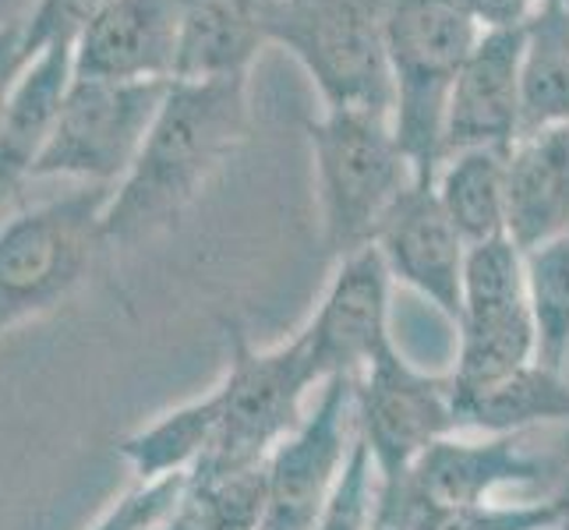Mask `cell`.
Listing matches in <instances>:
<instances>
[{"instance_id":"cell-19","label":"cell","mask_w":569,"mask_h":530,"mask_svg":"<svg viewBox=\"0 0 569 530\" xmlns=\"http://www.w3.org/2000/svg\"><path fill=\"white\" fill-rule=\"evenodd\" d=\"M272 0H181L178 78H238L269 43Z\"/></svg>"},{"instance_id":"cell-4","label":"cell","mask_w":569,"mask_h":530,"mask_svg":"<svg viewBox=\"0 0 569 530\" xmlns=\"http://www.w3.org/2000/svg\"><path fill=\"white\" fill-rule=\"evenodd\" d=\"M481 39L457 0H389L386 57L392 74V131L418 184H436L449 92Z\"/></svg>"},{"instance_id":"cell-23","label":"cell","mask_w":569,"mask_h":530,"mask_svg":"<svg viewBox=\"0 0 569 530\" xmlns=\"http://www.w3.org/2000/svg\"><path fill=\"white\" fill-rule=\"evenodd\" d=\"M266 517V463L233 474H191L173 506L181 530H259Z\"/></svg>"},{"instance_id":"cell-16","label":"cell","mask_w":569,"mask_h":530,"mask_svg":"<svg viewBox=\"0 0 569 530\" xmlns=\"http://www.w3.org/2000/svg\"><path fill=\"white\" fill-rule=\"evenodd\" d=\"M71 53L74 47L64 43H53L39 53L18 82L4 117H0V220L11 212L22 184L32 181L39 156L50 142L64 92L74 78Z\"/></svg>"},{"instance_id":"cell-9","label":"cell","mask_w":569,"mask_h":530,"mask_svg":"<svg viewBox=\"0 0 569 530\" xmlns=\"http://www.w3.org/2000/svg\"><path fill=\"white\" fill-rule=\"evenodd\" d=\"M355 407L379 488L397 484L431 446L460 431L453 376L418 368L397 343L355 379Z\"/></svg>"},{"instance_id":"cell-24","label":"cell","mask_w":569,"mask_h":530,"mask_svg":"<svg viewBox=\"0 0 569 530\" xmlns=\"http://www.w3.org/2000/svg\"><path fill=\"white\" fill-rule=\"evenodd\" d=\"M527 290L538 322V361L566 368L569 358V230L523 251Z\"/></svg>"},{"instance_id":"cell-2","label":"cell","mask_w":569,"mask_h":530,"mask_svg":"<svg viewBox=\"0 0 569 530\" xmlns=\"http://www.w3.org/2000/svg\"><path fill=\"white\" fill-rule=\"evenodd\" d=\"M322 216V244L332 259L376 244L382 223L418 173L400 149L392 117L376 110H322L308 124Z\"/></svg>"},{"instance_id":"cell-33","label":"cell","mask_w":569,"mask_h":530,"mask_svg":"<svg viewBox=\"0 0 569 530\" xmlns=\"http://www.w3.org/2000/svg\"><path fill=\"white\" fill-rule=\"evenodd\" d=\"M552 4H559V8H566V11H569V0H552Z\"/></svg>"},{"instance_id":"cell-12","label":"cell","mask_w":569,"mask_h":530,"mask_svg":"<svg viewBox=\"0 0 569 530\" xmlns=\"http://www.w3.org/2000/svg\"><path fill=\"white\" fill-rule=\"evenodd\" d=\"M392 277L376 244L337 262L311 319L298 329L311 371L329 379H358L379 353L397 343L389 329Z\"/></svg>"},{"instance_id":"cell-32","label":"cell","mask_w":569,"mask_h":530,"mask_svg":"<svg viewBox=\"0 0 569 530\" xmlns=\"http://www.w3.org/2000/svg\"><path fill=\"white\" fill-rule=\"evenodd\" d=\"M371 530H392L389 523H382V520H376V527H371Z\"/></svg>"},{"instance_id":"cell-31","label":"cell","mask_w":569,"mask_h":530,"mask_svg":"<svg viewBox=\"0 0 569 530\" xmlns=\"http://www.w3.org/2000/svg\"><path fill=\"white\" fill-rule=\"evenodd\" d=\"M552 502H556V527L552 530H569V470L552 492Z\"/></svg>"},{"instance_id":"cell-17","label":"cell","mask_w":569,"mask_h":530,"mask_svg":"<svg viewBox=\"0 0 569 530\" xmlns=\"http://www.w3.org/2000/svg\"><path fill=\"white\" fill-rule=\"evenodd\" d=\"M569 230V124L523 134L509 152V227L520 251Z\"/></svg>"},{"instance_id":"cell-28","label":"cell","mask_w":569,"mask_h":530,"mask_svg":"<svg viewBox=\"0 0 569 530\" xmlns=\"http://www.w3.org/2000/svg\"><path fill=\"white\" fill-rule=\"evenodd\" d=\"M188 478H170V481H152V484H139L131 492L113 502L107 513L92 523V530H146L156 520H163L173 506H178L181 492H184Z\"/></svg>"},{"instance_id":"cell-30","label":"cell","mask_w":569,"mask_h":530,"mask_svg":"<svg viewBox=\"0 0 569 530\" xmlns=\"http://www.w3.org/2000/svg\"><path fill=\"white\" fill-rule=\"evenodd\" d=\"M457 4L481 32H509L531 26L545 0H457Z\"/></svg>"},{"instance_id":"cell-20","label":"cell","mask_w":569,"mask_h":530,"mask_svg":"<svg viewBox=\"0 0 569 530\" xmlns=\"http://www.w3.org/2000/svg\"><path fill=\"white\" fill-rule=\"evenodd\" d=\"M220 424H223V403L212 386L202 397L184 400L181 407L163 410L149 424L128 431L117 442V453L131 467L139 484L191 478L216 449Z\"/></svg>"},{"instance_id":"cell-29","label":"cell","mask_w":569,"mask_h":530,"mask_svg":"<svg viewBox=\"0 0 569 530\" xmlns=\"http://www.w3.org/2000/svg\"><path fill=\"white\" fill-rule=\"evenodd\" d=\"M36 50L29 43V29H26V14L22 18H11V22L0 26V117H4L11 96L22 82V74L32 68L36 61Z\"/></svg>"},{"instance_id":"cell-11","label":"cell","mask_w":569,"mask_h":530,"mask_svg":"<svg viewBox=\"0 0 569 530\" xmlns=\"http://www.w3.org/2000/svg\"><path fill=\"white\" fill-rule=\"evenodd\" d=\"M358 446L355 379H329L301 424L266 460V517L259 530H311L337 492Z\"/></svg>"},{"instance_id":"cell-13","label":"cell","mask_w":569,"mask_h":530,"mask_svg":"<svg viewBox=\"0 0 569 530\" xmlns=\"http://www.w3.org/2000/svg\"><path fill=\"white\" fill-rule=\"evenodd\" d=\"M376 251L392 283L415 290L457 326L470 244L442 209L436 184H415L382 223Z\"/></svg>"},{"instance_id":"cell-21","label":"cell","mask_w":569,"mask_h":530,"mask_svg":"<svg viewBox=\"0 0 569 530\" xmlns=\"http://www.w3.org/2000/svg\"><path fill=\"white\" fill-rule=\"evenodd\" d=\"M509 152L463 149L446 156L436 173V194L467 244L509 238Z\"/></svg>"},{"instance_id":"cell-27","label":"cell","mask_w":569,"mask_h":530,"mask_svg":"<svg viewBox=\"0 0 569 530\" xmlns=\"http://www.w3.org/2000/svg\"><path fill=\"white\" fill-rule=\"evenodd\" d=\"M110 0H32L26 14L29 43L36 53H43L53 43L74 47V39L100 14Z\"/></svg>"},{"instance_id":"cell-3","label":"cell","mask_w":569,"mask_h":530,"mask_svg":"<svg viewBox=\"0 0 569 530\" xmlns=\"http://www.w3.org/2000/svg\"><path fill=\"white\" fill-rule=\"evenodd\" d=\"M113 188L74 184L0 220V337L61 308L107 251L103 209Z\"/></svg>"},{"instance_id":"cell-7","label":"cell","mask_w":569,"mask_h":530,"mask_svg":"<svg viewBox=\"0 0 569 530\" xmlns=\"http://www.w3.org/2000/svg\"><path fill=\"white\" fill-rule=\"evenodd\" d=\"M527 439L531 436L457 431L436 442L397 484L379 488V520L392 530H407L428 509L481 506L506 488L562 481L569 457L541 453L527 446Z\"/></svg>"},{"instance_id":"cell-26","label":"cell","mask_w":569,"mask_h":530,"mask_svg":"<svg viewBox=\"0 0 569 530\" xmlns=\"http://www.w3.org/2000/svg\"><path fill=\"white\" fill-rule=\"evenodd\" d=\"M379 520V474L358 436L355 453L311 530H371Z\"/></svg>"},{"instance_id":"cell-18","label":"cell","mask_w":569,"mask_h":530,"mask_svg":"<svg viewBox=\"0 0 569 530\" xmlns=\"http://www.w3.org/2000/svg\"><path fill=\"white\" fill-rule=\"evenodd\" d=\"M457 424L475 436H531L548 424H569V379L562 368L531 361L496 382L457 386Z\"/></svg>"},{"instance_id":"cell-6","label":"cell","mask_w":569,"mask_h":530,"mask_svg":"<svg viewBox=\"0 0 569 530\" xmlns=\"http://www.w3.org/2000/svg\"><path fill=\"white\" fill-rule=\"evenodd\" d=\"M322 382L311 371L301 337L277 347H254L248 332L227 322V368L216 392L223 403L220 439L194 474H233L262 467L305 418V403Z\"/></svg>"},{"instance_id":"cell-25","label":"cell","mask_w":569,"mask_h":530,"mask_svg":"<svg viewBox=\"0 0 569 530\" xmlns=\"http://www.w3.org/2000/svg\"><path fill=\"white\" fill-rule=\"evenodd\" d=\"M556 502L552 496L535 502H481V506H453L428 509L407 530H552Z\"/></svg>"},{"instance_id":"cell-14","label":"cell","mask_w":569,"mask_h":530,"mask_svg":"<svg viewBox=\"0 0 569 530\" xmlns=\"http://www.w3.org/2000/svg\"><path fill=\"white\" fill-rule=\"evenodd\" d=\"M181 64V0H110L74 39V78L173 82Z\"/></svg>"},{"instance_id":"cell-10","label":"cell","mask_w":569,"mask_h":530,"mask_svg":"<svg viewBox=\"0 0 569 530\" xmlns=\"http://www.w3.org/2000/svg\"><path fill=\"white\" fill-rule=\"evenodd\" d=\"M457 386H485L538 361V322L513 238L470 244L457 319Z\"/></svg>"},{"instance_id":"cell-8","label":"cell","mask_w":569,"mask_h":530,"mask_svg":"<svg viewBox=\"0 0 569 530\" xmlns=\"http://www.w3.org/2000/svg\"><path fill=\"white\" fill-rule=\"evenodd\" d=\"M170 82L71 78L32 181L117 188L160 113Z\"/></svg>"},{"instance_id":"cell-1","label":"cell","mask_w":569,"mask_h":530,"mask_svg":"<svg viewBox=\"0 0 569 530\" xmlns=\"http://www.w3.org/2000/svg\"><path fill=\"white\" fill-rule=\"evenodd\" d=\"M248 128V74L173 78L131 170L107 199V251L142 248L178 227L241 149Z\"/></svg>"},{"instance_id":"cell-15","label":"cell","mask_w":569,"mask_h":530,"mask_svg":"<svg viewBox=\"0 0 569 530\" xmlns=\"http://www.w3.org/2000/svg\"><path fill=\"white\" fill-rule=\"evenodd\" d=\"M527 29L481 32L446 107L442 160L463 149H513L520 124V64Z\"/></svg>"},{"instance_id":"cell-5","label":"cell","mask_w":569,"mask_h":530,"mask_svg":"<svg viewBox=\"0 0 569 530\" xmlns=\"http://www.w3.org/2000/svg\"><path fill=\"white\" fill-rule=\"evenodd\" d=\"M386 8L389 0H272L269 43L308 71L326 110L392 117Z\"/></svg>"},{"instance_id":"cell-22","label":"cell","mask_w":569,"mask_h":530,"mask_svg":"<svg viewBox=\"0 0 569 530\" xmlns=\"http://www.w3.org/2000/svg\"><path fill=\"white\" fill-rule=\"evenodd\" d=\"M520 124L523 134L569 124V11L552 0H545L538 18L527 26L520 64Z\"/></svg>"}]
</instances>
